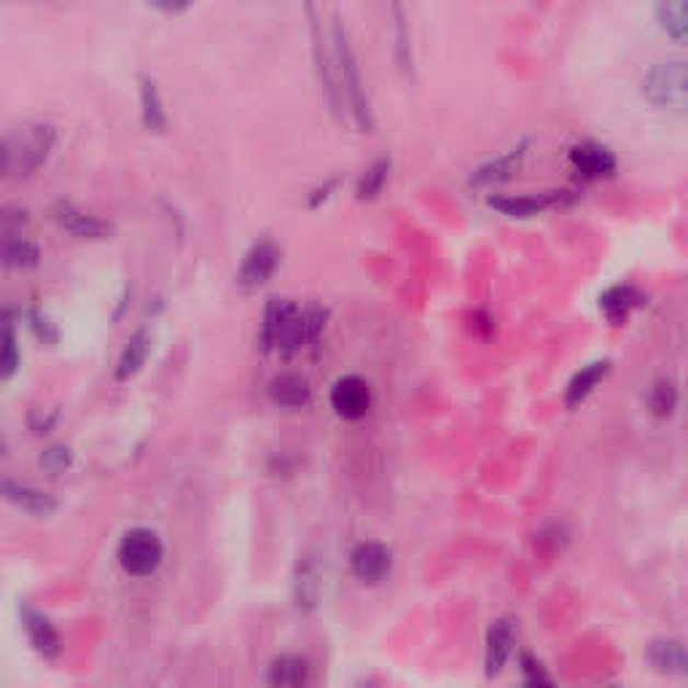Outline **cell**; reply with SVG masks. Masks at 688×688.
Instances as JSON below:
<instances>
[{"instance_id":"cell-33","label":"cell","mask_w":688,"mask_h":688,"mask_svg":"<svg viewBox=\"0 0 688 688\" xmlns=\"http://www.w3.org/2000/svg\"><path fill=\"white\" fill-rule=\"evenodd\" d=\"M305 320H307V342H318L325 329V320H329V310H325L323 305H310L305 310Z\"/></svg>"},{"instance_id":"cell-10","label":"cell","mask_w":688,"mask_h":688,"mask_svg":"<svg viewBox=\"0 0 688 688\" xmlns=\"http://www.w3.org/2000/svg\"><path fill=\"white\" fill-rule=\"evenodd\" d=\"M567 162L578 172L581 181H603L610 177L619 168V159L600 140H581L567 151Z\"/></svg>"},{"instance_id":"cell-15","label":"cell","mask_w":688,"mask_h":688,"mask_svg":"<svg viewBox=\"0 0 688 688\" xmlns=\"http://www.w3.org/2000/svg\"><path fill=\"white\" fill-rule=\"evenodd\" d=\"M151 344H153V336H151V331H148V325H140V329L129 336L127 344H124L122 355H118V360H116L118 382H127V379H133L135 374L144 371L148 355H151Z\"/></svg>"},{"instance_id":"cell-16","label":"cell","mask_w":688,"mask_h":688,"mask_svg":"<svg viewBox=\"0 0 688 688\" xmlns=\"http://www.w3.org/2000/svg\"><path fill=\"white\" fill-rule=\"evenodd\" d=\"M643 301H645L643 294H640L638 288L630 286V283H619V286L608 288L600 296V310L603 316L608 318V323L624 325Z\"/></svg>"},{"instance_id":"cell-23","label":"cell","mask_w":688,"mask_h":688,"mask_svg":"<svg viewBox=\"0 0 688 688\" xmlns=\"http://www.w3.org/2000/svg\"><path fill=\"white\" fill-rule=\"evenodd\" d=\"M22 621H25V630L35 649L44 656H55L59 651V638L55 627H51V621L33 608H22Z\"/></svg>"},{"instance_id":"cell-27","label":"cell","mask_w":688,"mask_h":688,"mask_svg":"<svg viewBox=\"0 0 688 688\" xmlns=\"http://www.w3.org/2000/svg\"><path fill=\"white\" fill-rule=\"evenodd\" d=\"M656 22L669 38L688 44V0L684 3H660L656 5Z\"/></svg>"},{"instance_id":"cell-13","label":"cell","mask_w":688,"mask_h":688,"mask_svg":"<svg viewBox=\"0 0 688 688\" xmlns=\"http://www.w3.org/2000/svg\"><path fill=\"white\" fill-rule=\"evenodd\" d=\"M349 567L360 584H379L393 571V551L379 541H364L349 554Z\"/></svg>"},{"instance_id":"cell-5","label":"cell","mask_w":688,"mask_h":688,"mask_svg":"<svg viewBox=\"0 0 688 688\" xmlns=\"http://www.w3.org/2000/svg\"><path fill=\"white\" fill-rule=\"evenodd\" d=\"M164 560V543L148 527H135L118 543V565L133 578H148L159 571Z\"/></svg>"},{"instance_id":"cell-8","label":"cell","mask_w":688,"mask_h":688,"mask_svg":"<svg viewBox=\"0 0 688 688\" xmlns=\"http://www.w3.org/2000/svg\"><path fill=\"white\" fill-rule=\"evenodd\" d=\"M280 259H283L280 245H277L272 237H261V240H256L248 248V253L240 261V270H237L234 275L237 286L242 290L261 288L272 275H275L277 266H280Z\"/></svg>"},{"instance_id":"cell-25","label":"cell","mask_w":688,"mask_h":688,"mask_svg":"<svg viewBox=\"0 0 688 688\" xmlns=\"http://www.w3.org/2000/svg\"><path fill=\"white\" fill-rule=\"evenodd\" d=\"M512 651H514L512 621H497V624L490 630V638H488V669H490V675H497L503 667H506V662L512 660Z\"/></svg>"},{"instance_id":"cell-31","label":"cell","mask_w":688,"mask_h":688,"mask_svg":"<svg viewBox=\"0 0 688 688\" xmlns=\"http://www.w3.org/2000/svg\"><path fill=\"white\" fill-rule=\"evenodd\" d=\"M27 323H30V329H33V334L38 336V340L44 344H57L59 342L57 323L49 316H46L41 307H33V310H27Z\"/></svg>"},{"instance_id":"cell-4","label":"cell","mask_w":688,"mask_h":688,"mask_svg":"<svg viewBox=\"0 0 688 688\" xmlns=\"http://www.w3.org/2000/svg\"><path fill=\"white\" fill-rule=\"evenodd\" d=\"M645 103L667 114H688V59H662L640 79Z\"/></svg>"},{"instance_id":"cell-28","label":"cell","mask_w":688,"mask_h":688,"mask_svg":"<svg viewBox=\"0 0 688 688\" xmlns=\"http://www.w3.org/2000/svg\"><path fill=\"white\" fill-rule=\"evenodd\" d=\"M678 406V388L673 379H656L654 388L649 390V409L656 417H669Z\"/></svg>"},{"instance_id":"cell-22","label":"cell","mask_w":688,"mask_h":688,"mask_svg":"<svg viewBox=\"0 0 688 688\" xmlns=\"http://www.w3.org/2000/svg\"><path fill=\"white\" fill-rule=\"evenodd\" d=\"M390 172H393V159L390 157L374 159L369 168L360 172L358 183H355V197H358L360 202L377 199L379 194L385 192V186H388Z\"/></svg>"},{"instance_id":"cell-29","label":"cell","mask_w":688,"mask_h":688,"mask_svg":"<svg viewBox=\"0 0 688 688\" xmlns=\"http://www.w3.org/2000/svg\"><path fill=\"white\" fill-rule=\"evenodd\" d=\"M22 364V353H20V342H16V331L11 320L3 323V353H0V377L9 382L16 371H20Z\"/></svg>"},{"instance_id":"cell-9","label":"cell","mask_w":688,"mask_h":688,"mask_svg":"<svg viewBox=\"0 0 688 688\" xmlns=\"http://www.w3.org/2000/svg\"><path fill=\"white\" fill-rule=\"evenodd\" d=\"M371 385L358 374H344L331 385V409L342 420H364L371 412Z\"/></svg>"},{"instance_id":"cell-34","label":"cell","mask_w":688,"mask_h":688,"mask_svg":"<svg viewBox=\"0 0 688 688\" xmlns=\"http://www.w3.org/2000/svg\"><path fill=\"white\" fill-rule=\"evenodd\" d=\"M334 188H336V177H329V181H325L323 186H318L316 192H312L310 197H307V205H310V207H320L325 199L331 197V192H334Z\"/></svg>"},{"instance_id":"cell-32","label":"cell","mask_w":688,"mask_h":688,"mask_svg":"<svg viewBox=\"0 0 688 688\" xmlns=\"http://www.w3.org/2000/svg\"><path fill=\"white\" fill-rule=\"evenodd\" d=\"M70 462H73V455H70V449L62 447V444H59V447H49L41 455V466H44L51 477H59V473L68 471Z\"/></svg>"},{"instance_id":"cell-6","label":"cell","mask_w":688,"mask_h":688,"mask_svg":"<svg viewBox=\"0 0 688 688\" xmlns=\"http://www.w3.org/2000/svg\"><path fill=\"white\" fill-rule=\"evenodd\" d=\"M305 11H307V16H310L312 59H316V76H318L320 92H323V98H325V103H329L331 114L342 116L344 94H342V87H340V76H336L334 49H329V46H325L323 25H320V20H318L316 5H307Z\"/></svg>"},{"instance_id":"cell-17","label":"cell","mask_w":688,"mask_h":688,"mask_svg":"<svg viewBox=\"0 0 688 688\" xmlns=\"http://www.w3.org/2000/svg\"><path fill=\"white\" fill-rule=\"evenodd\" d=\"M610 371V360L603 358V360H592V364L581 366V371L573 374V379L567 382V390H565V403L567 406H578V403H584L586 399L592 395V390L597 388V385L603 382L605 377H608Z\"/></svg>"},{"instance_id":"cell-19","label":"cell","mask_w":688,"mask_h":688,"mask_svg":"<svg viewBox=\"0 0 688 688\" xmlns=\"http://www.w3.org/2000/svg\"><path fill=\"white\" fill-rule=\"evenodd\" d=\"M649 662L660 673L688 678V645L678 640H656L649 649Z\"/></svg>"},{"instance_id":"cell-12","label":"cell","mask_w":688,"mask_h":688,"mask_svg":"<svg viewBox=\"0 0 688 688\" xmlns=\"http://www.w3.org/2000/svg\"><path fill=\"white\" fill-rule=\"evenodd\" d=\"M51 216H55L59 229H65L68 234L81 237V240H105V237H111V231H114L108 221H103V218L94 216V213L81 210V207L70 199H57Z\"/></svg>"},{"instance_id":"cell-21","label":"cell","mask_w":688,"mask_h":688,"mask_svg":"<svg viewBox=\"0 0 688 688\" xmlns=\"http://www.w3.org/2000/svg\"><path fill=\"white\" fill-rule=\"evenodd\" d=\"M390 14H393V57L395 65L401 68L403 76H414V49H412V30H409L406 11L401 3L390 5Z\"/></svg>"},{"instance_id":"cell-24","label":"cell","mask_w":688,"mask_h":688,"mask_svg":"<svg viewBox=\"0 0 688 688\" xmlns=\"http://www.w3.org/2000/svg\"><path fill=\"white\" fill-rule=\"evenodd\" d=\"M310 680V667L301 656H280L270 667L272 688H305Z\"/></svg>"},{"instance_id":"cell-14","label":"cell","mask_w":688,"mask_h":688,"mask_svg":"<svg viewBox=\"0 0 688 688\" xmlns=\"http://www.w3.org/2000/svg\"><path fill=\"white\" fill-rule=\"evenodd\" d=\"M138 94H140V118H144V127L148 133L162 135L168 129V111H164L162 92L153 76L140 73L138 76Z\"/></svg>"},{"instance_id":"cell-2","label":"cell","mask_w":688,"mask_h":688,"mask_svg":"<svg viewBox=\"0 0 688 688\" xmlns=\"http://www.w3.org/2000/svg\"><path fill=\"white\" fill-rule=\"evenodd\" d=\"M331 49H334L336 76H340L344 103H347L355 127H358L360 133H374L377 122H374L371 100L369 92H366L364 73H360L358 57H355L353 44H349V33L347 27H344L340 11H334V22H331Z\"/></svg>"},{"instance_id":"cell-3","label":"cell","mask_w":688,"mask_h":688,"mask_svg":"<svg viewBox=\"0 0 688 688\" xmlns=\"http://www.w3.org/2000/svg\"><path fill=\"white\" fill-rule=\"evenodd\" d=\"M259 344L264 353L294 355L307 344V320L305 310L290 299H270L261 318Z\"/></svg>"},{"instance_id":"cell-18","label":"cell","mask_w":688,"mask_h":688,"mask_svg":"<svg viewBox=\"0 0 688 688\" xmlns=\"http://www.w3.org/2000/svg\"><path fill=\"white\" fill-rule=\"evenodd\" d=\"M270 399L286 409L305 406L310 401V382L296 371H280L270 382Z\"/></svg>"},{"instance_id":"cell-36","label":"cell","mask_w":688,"mask_h":688,"mask_svg":"<svg viewBox=\"0 0 688 688\" xmlns=\"http://www.w3.org/2000/svg\"><path fill=\"white\" fill-rule=\"evenodd\" d=\"M153 9L164 11V14H181L188 9V3H153Z\"/></svg>"},{"instance_id":"cell-1","label":"cell","mask_w":688,"mask_h":688,"mask_svg":"<svg viewBox=\"0 0 688 688\" xmlns=\"http://www.w3.org/2000/svg\"><path fill=\"white\" fill-rule=\"evenodd\" d=\"M57 146V127L46 122H22L3 133L0 146V168L5 177H30L46 164Z\"/></svg>"},{"instance_id":"cell-30","label":"cell","mask_w":688,"mask_h":688,"mask_svg":"<svg viewBox=\"0 0 688 688\" xmlns=\"http://www.w3.org/2000/svg\"><path fill=\"white\" fill-rule=\"evenodd\" d=\"M296 600H299V605H316L318 600L316 562H305V565L299 567V578H296Z\"/></svg>"},{"instance_id":"cell-11","label":"cell","mask_w":688,"mask_h":688,"mask_svg":"<svg viewBox=\"0 0 688 688\" xmlns=\"http://www.w3.org/2000/svg\"><path fill=\"white\" fill-rule=\"evenodd\" d=\"M527 148H530V140H519V144L508 148V151L497 153V157H492L484 164H479V168L468 175V186L488 188V186H497V183L512 181L516 172H519L521 162H525Z\"/></svg>"},{"instance_id":"cell-26","label":"cell","mask_w":688,"mask_h":688,"mask_svg":"<svg viewBox=\"0 0 688 688\" xmlns=\"http://www.w3.org/2000/svg\"><path fill=\"white\" fill-rule=\"evenodd\" d=\"M38 261L41 248L27 237H22V231L3 237V264L9 270H30V266H38Z\"/></svg>"},{"instance_id":"cell-7","label":"cell","mask_w":688,"mask_h":688,"mask_svg":"<svg viewBox=\"0 0 688 688\" xmlns=\"http://www.w3.org/2000/svg\"><path fill=\"white\" fill-rule=\"evenodd\" d=\"M578 199L581 194L575 188H551V192L536 194H495L488 199V205L508 218H532L538 213L571 207Z\"/></svg>"},{"instance_id":"cell-35","label":"cell","mask_w":688,"mask_h":688,"mask_svg":"<svg viewBox=\"0 0 688 688\" xmlns=\"http://www.w3.org/2000/svg\"><path fill=\"white\" fill-rule=\"evenodd\" d=\"M525 688H554L551 686V680L546 678L543 673H532L530 678H527V684H525Z\"/></svg>"},{"instance_id":"cell-20","label":"cell","mask_w":688,"mask_h":688,"mask_svg":"<svg viewBox=\"0 0 688 688\" xmlns=\"http://www.w3.org/2000/svg\"><path fill=\"white\" fill-rule=\"evenodd\" d=\"M3 492H5V501L14 503L16 508H22V512H27V514L46 516V514H51V512H55V508H57L55 497H51L49 492L27 488V484L5 482V484H3Z\"/></svg>"}]
</instances>
